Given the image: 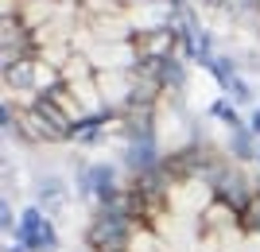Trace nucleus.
I'll use <instances>...</instances> for the list:
<instances>
[{"instance_id": "obj_1", "label": "nucleus", "mask_w": 260, "mask_h": 252, "mask_svg": "<svg viewBox=\"0 0 260 252\" xmlns=\"http://www.w3.org/2000/svg\"><path fill=\"white\" fill-rule=\"evenodd\" d=\"M86 252H260V190L229 202L210 175L167 178L163 167L132 171L101 198Z\"/></svg>"}, {"instance_id": "obj_2", "label": "nucleus", "mask_w": 260, "mask_h": 252, "mask_svg": "<svg viewBox=\"0 0 260 252\" xmlns=\"http://www.w3.org/2000/svg\"><path fill=\"white\" fill-rule=\"evenodd\" d=\"M93 82H98V93L105 101V113H128L132 93H136V74L132 70H98Z\"/></svg>"}, {"instance_id": "obj_3", "label": "nucleus", "mask_w": 260, "mask_h": 252, "mask_svg": "<svg viewBox=\"0 0 260 252\" xmlns=\"http://www.w3.org/2000/svg\"><path fill=\"white\" fill-rule=\"evenodd\" d=\"M132 47H136V55H140V58H175V47H179V23L132 35Z\"/></svg>"}, {"instance_id": "obj_4", "label": "nucleus", "mask_w": 260, "mask_h": 252, "mask_svg": "<svg viewBox=\"0 0 260 252\" xmlns=\"http://www.w3.org/2000/svg\"><path fill=\"white\" fill-rule=\"evenodd\" d=\"M16 121H20V132L27 143H66L58 132H54V124L47 121L43 113L35 109V105H23V109H16Z\"/></svg>"}, {"instance_id": "obj_5", "label": "nucleus", "mask_w": 260, "mask_h": 252, "mask_svg": "<svg viewBox=\"0 0 260 252\" xmlns=\"http://www.w3.org/2000/svg\"><path fill=\"white\" fill-rule=\"evenodd\" d=\"M35 62H39V55H27L20 62L4 66V89H27L35 97Z\"/></svg>"}, {"instance_id": "obj_6", "label": "nucleus", "mask_w": 260, "mask_h": 252, "mask_svg": "<svg viewBox=\"0 0 260 252\" xmlns=\"http://www.w3.org/2000/svg\"><path fill=\"white\" fill-rule=\"evenodd\" d=\"M43 97H51L58 109H62V117L70 124H82V121H89V109L82 105V97H78L70 86H58V89H51V93H43Z\"/></svg>"}, {"instance_id": "obj_7", "label": "nucleus", "mask_w": 260, "mask_h": 252, "mask_svg": "<svg viewBox=\"0 0 260 252\" xmlns=\"http://www.w3.org/2000/svg\"><path fill=\"white\" fill-rule=\"evenodd\" d=\"M31 105H35V109H39V113H43V117H47V121L54 124V132H58L62 140H70V132H74V124H70V121H66V117H62V109H58V105H54L51 97H35Z\"/></svg>"}, {"instance_id": "obj_8", "label": "nucleus", "mask_w": 260, "mask_h": 252, "mask_svg": "<svg viewBox=\"0 0 260 252\" xmlns=\"http://www.w3.org/2000/svg\"><path fill=\"white\" fill-rule=\"evenodd\" d=\"M43 202H51V206H54V202H62V183H54V178H51L47 190H43Z\"/></svg>"}, {"instance_id": "obj_9", "label": "nucleus", "mask_w": 260, "mask_h": 252, "mask_svg": "<svg viewBox=\"0 0 260 252\" xmlns=\"http://www.w3.org/2000/svg\"><path fill=\"white\" fill-rule=\"evenodd\" d=\"M198 8H206V12H225L229 0H198Z\"/></svg>"}, {"instance_id": "obj_10", "label": "nucleus", "mask_w": 260, "mask_h": 252, "mask_svg": "<svg viewBox=\"0 0 260 252\" xmlns=\"http://www.w3.org/2000/svg\"><path fill=\"white\" fill-rule=\"evenodd\" d=\"M249 132H252V136H260V109L249 117Z\"/></svg>"}]
</instances>
